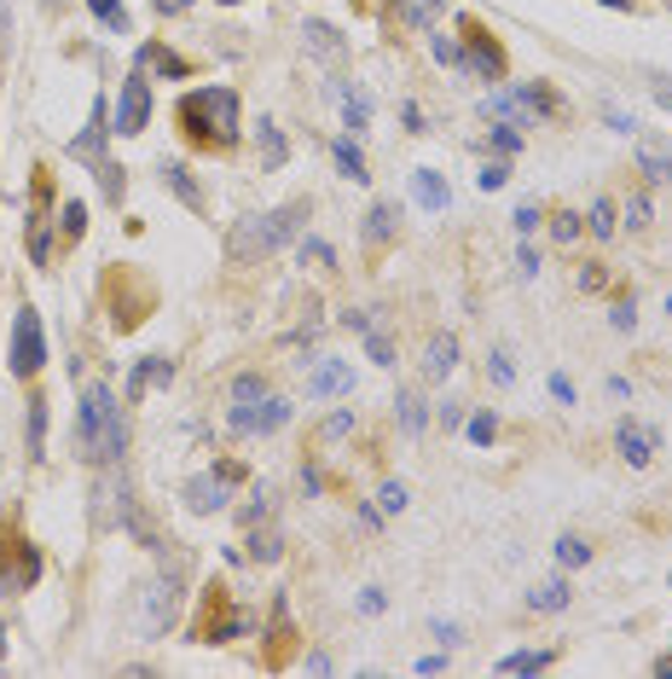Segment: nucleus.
<instances>
[{"instance_id":"nucleus-1","label":"nucleus","mask_w":672,"mask_h":679,"mask_svg":"<svg viewBox=\"0 0 672 679\" xmlns=\"http://www.w3.org/2000/svg\"><path fill=\"white\" fill-rule=\"evenodd\" d=\"M75 442H82V459L93 465H116L128 447V418L116 407L111 384H88L82 389V418H75Z\"/></svg>"},{"instance_id":"nucleus-2","label":"nucleus","mask_w":672,"mask_h":679,"mask_svg":"<svg viewBox=\"0 0 672 679\" xmlns=\"http://www.w3.org/2000/svg\"><path fill=\"white\" fill-rule=\"evenodd\" d=\"M302 221H307V197H296V204H278L267 215H250L238 233L226 239V256L232 262H267L278 244H291L302 233Z\"/></svg>"},{"instance_id":"nucleus-3","label":"nucleus","mask_w":672,"mask_h":679,"mask_svg":"<svg viewBox=\"0 0 672 679\" xmlns=\"http://www.w3.org/2000/svg\"><path fill=\"white\" fill-rule=\"evenodd\" d=\"M180 122H186L192 134L203 129L215 145L238 140V93L232 88H197V93L180 99Z\"/></svg>"},{"instance_id":"nucleus-4","label":"nucleus","mask_w":672,"mask_h":679,"mask_svg":"<svg viewBox=\"0 0 672 679\" xmlns=\"http://www.w3.org/2000/svg\"><path fill=\"white\" fill-rule=\"evenodd\" d=\"M41 361H47L41 314H35V308H18V314H12V372H18V377H35Z\"/></svg>"},{"instance_id":"nucleus-5","label":"nucleus","mask_w":672,"mask_h":679,"mask_svg":"<svg viewBox=\"0 0 672 679\" xmlns=\"http://www.w3.org/2000/svg\"><path fill=\"white\" fill-rule=\"evenodd\" d=\"M238 483H244V470L226 459V465H215V470L192 476V483H186V506H192V511H221V506H226V494L238 488Z\"/></svg>"},{"instance_id":"nucleus-6","label":"nucleus","mask_w":672,"mask_h":679,"mask_svg":"<svg viewBox=\"0 0 672 679\" xmlns=\"http://www.w3.org/2000/svg\"><path fill=\"white\" fill-rule=\"evenodd\" d=\"M174 604H180V575L163 569L157 581L145 587V604H140V627H145V634H163V627L174 621Z\"/></svg>"},{"instance_id":"nucleus-7","label":"nucleus","mask_w":672,"mask_h":679,"mask_svg":"<svg viewBox=\"0 0 672 679\" xmlns=\"http://www.w3.org/2000/svg\"><path fill=\"white\" fill-rule=\"evenodd\" d=\"M464 64H470L481 82H505V53H499V41L481 30V23H470L464 30Z\"/></svg>"},{"instance_id":"nucleus-8","label":"nucleus","mask_w":672,"mask_h":679,"mask_svg":"<svg viewBox=\"0 0 672 679\" xmlns=\"http://www.w3.org/2000/svg\"><path fill=\"white\" fill-rule=\"evenodd\" d=\"M284 418H291V401L262 395L255 407H232V430H244V436H267V430H278Z\"/></svg>"},{"instance_id":"nucleus-9","label":"nucleus","mask_w":672,"mask_h":679,"mask_svg":"<svg viewBox=\"0 0 672 679\" xmlns=\"http://www.w3.org/2000/svg\"><path fill=\"white\" fill-rule=\"evenodd\" d=\"M145 116H151V88L140 82V75H128L122 99H116V134H140Z\"/></svg>"},{"instance_id":"nucleus-10","label":"nucleus","mask_w":672,"mask_h":679,"mask_svg":"<svg viewBox=\"0 0 672 679\" xmlns=\"http://www.w3.org/2000/svg\"><path fill=\"white\" fill-rule=\"evenodd\" d=\"M487 111H493V116H516V122H528V116H551V111H557V99H551L546 88H516V93L493 99Z\"/></svg>"},{"instance_id":"nucleus-11","label":"nucleus","mask_w":672,"mask_h":679,"mask_svg":"<svg viewBox=\"0 0 672 679\" xmlns=\"http://www.w3.org/2000/svg\"><path fill=\"white\" fill-rule=\"evenodd\" d=\"M614 442H620V453H627V465H650L655 447H661V430H650V424H638V418H620Z\"/></svg>"},{"instance_id":"nucleus-12","label":"nucleus","mask_w":672,"mask_h":679,"mask_svg":"<svg viewBox=\"0 0 672 679\" xmlns=\"http://www.w3.org/2000/svg\"><path fill=\"white\" fill-rule=\"evenodd\" d=\"M411 197H418L424 210H447V204H452V192H447V181H441L435 169H418V174H411Z\"/></svg>"},{"instance_id":"nucleus-13","label":"nucleus","mask_w":672,"mask_h":679,"mask_svg":"<svg viewBox=\"0 0 672 679\" xmlns=\"http://www.w3.org/2000/svg\"><path fill=\"white\" fill-rule=\"evenodd\" d=\"M99 140H105V99H93V122H88V134L70 145V158H88V163H105L99 158Z\"/></svg>"},{"instance_id":"nucleus-14","label":"nucleus","mask_w":672,"mask_h":679,"mask_svg":"<svg viewBox=\"0 0 672 679\" xmlns=\"http://www.w3.org/2000/svg\"><path fill=\"white\" fill-rule=\"evenodd\" d=\"M343 389H354V372H348L343 361H325V366L314 372V395H343Z\"/></svg>"},{"instance_id":"nucleus-15","label":"nucleus","mask_w":672,"mask_h":679,"mask_svg":"<svg viewBox=\"0 0 672 679\" xmlns=\"http://www.w3.org/2000/svg\"><path fill=\"white\" fill-rule=\"evenodd\" d=\"M452 361H458V337H452V332H441V337L429 343V361H424V366H429V377H447V372H452Z\"/></svg>"},{"instance_id":"nucleus-16","label":"nucleus","mask_w":672,"mask_h":679,"mask_svg":"<svg viewBox=\"0 0 672 679\" xmlns=\"http://www.w3.org/2000/svg\"><path fill=\"white\" fill-rule=\"evenodd\" d=\"M568 598H574V587H568V581H539V587L528 592V604H533V610H562Z\"/></svg>"},{"instance_id":"nucleus-17","label":"nucleus","mask_w":672,"mask_h":679,"mask_svg":"<svg viewBox=\"0 0 672 679\" xmlns=\"http://www.w3.org/2000/svg\"><path fill=\"white\" fill-rule=\"evenodd\" d=\"M539 668H551V650H510L499 662V673H539Z\"/></svg>"},{"instance_id":"nucleus-18","label":"nucleus","mask_w":672,"mask_h":679,"mask_svg":"<svg viewBox=\"0 0 672 679\" xmlns=\"http://www.w3.org/2000/svg\"><path fill=\"white\" fill-rule=\"evenodd\" d=\"M336 169H343L348 181H371V174H366V158H359V145H354L348 134L336 140Z\"/></svg>"},{"instance_id":"nucleus-19","label":"nucleus","mask_w":672,"mask_h":679,"mask_svg":"<svg viewBox=\"0 0 672 679\" xmlns=\"http://www.w3.org/2000/svg\"><path fill=\"white\" fill-rule=\"evenodd\" d=\"M395 221H400V210H395V204H371V215H366V244L389 239V233H395Z\"/></svg>"},{"instance_id":"nucleus-20","label":"nucleus","mask_w":672,"mask_h":679,"mask_svg":"<svg viewBox=\"0 0 672 679\" xmlns=\"http://www.w3.org/2000/svg\"><path fill=\"white\" fill-rule=\"evenodd\" d=\"M140 70H157V75H186V64H180L169 47H145L140 53Z\"/></svg>"},{"instance_id":"nucleus-21","label":"nucleus","mask_w":672,"mask_h":679,"mask_svg":"<svg viewBox=\"0 0 672 679\" xmlns=\"http://www.w3.org/2000/svg\"><path fill=\"white\" fill-rule=\"evenodd\" d=\"M307 47H314V53H325V59H336V53H343V41H336V30H330V23H307Z\"/></svg>"},{"instance_id":"nucleus-22","label":"nucleus","mask_w":672,"mask_h":679,"mask_svg":"<svg viewBox=\"0 0 672 679\" xmlns=\"http://www.w3.org/2000/svg\"><path fill=\"white\" fill-rule=\"evenodd\" d=\"M262 395H267V384H262V377H255V372H244L238 384H232V407H255V401H262Z\"/></svg>"},{"instance_id":"nucleus-23","label":"nucleus","mask_w":672,"mask_h":679,"mask_svg":"<svg viewBox=\"0 0 672 679\" xmlns=\"http://www.w3.org/2000/svg\"><path fill=\"white\" fill-rule=\"evenodd\" d=\"M169 361H140V372H134V395H145L151 384H169Z\"/></svg>"},{"instance_id":"nucleus-24","label":"nucleus","mask_w":672,"mask_h":679,"mask_svg":"<svg viewBox=\"0 0 672 679\" xmlns=\"http://www.w3.org/2000/svg\"><path fill=\"white\" fill-rule=\"evenodd\" d=\"M586 558H591V546H586V540H574V535H562V540H557V564H562V569H580Z\"/></svg>"},{"instance_id":"nucleus-25","label":"nucleus","mask_w":672,"mask_h":679,"mask_svg":"<svg viewBox=\"0 0 672 679\" xmlns=\"http://www.w3.org/2000/svg\"><path fill=\"white\" fill-rule=\"evenodd\" d=\"M30 453H47V401H30Z\"/></svg>"},{"instance_id":"nucleus-26","label":"nucleus","mask_w":672,"mask_h":679,"mask_svg":"<svg viewBox=\"0 0 672 679\" xmlns=\"http://www.w3.org/2000/svg\"><path fill=\"white\" fill-rule=\"evenodd\" d=\"M255 134H262V158H267V169H278V163H284V140H278V129H273V122H255Z\"/></svg>"},{"instance_id":"nucleus-27","label":"nucleus","mask_w":672,"mask_h":679,"mask_svg":"<svg viewBox=\"0 0 672 679\" xmlns=\"http://www.w3.org/2000/svg\"><path fill=\"white\" fill-rule=\"evenodd\" d=\"M638 163H643V174H650V181H666V174H672V158H666V151H655V145H643Z\"/></svg>"},{"instance_id":"nucleus-28","label":"nucleus","mask_w":672,"mask_h":679,"mask_svg":"<svg viewBox=\"0 0 672 679\" xmlns=\"http://www.w3.org/2000/svg\"><path fill=\"white\" fill-rule=\"evenodd\" d=\"M250 551H255V558H262V564H278V535H273V528H255V540H250Z\"/></svg>"},{"instance_id":"nucleus-29","label":"nucleus","mask_w":672,"mask_h":679,"mask_svg":"<svg viewBox=\"0 0 672 679\" xmlns=\"http://www.w3.org/2000/svg\"><path fill=\"white\" fill-rule=\"evenodd\" d=\"M343 99H348V140H359V134H366V99H359L354 88Z\"/></svg>"},{"instance_id":"nucleus-30","label":"nucleus","mask_w":672,"mask_h":679,"mask_svg":"<svg viewBox=\"0 0 672 679\" xmlns=\"http://www.w3.org/2000/svg\"><path fill=\"white\" fill-rule=\"evenodd\" d=\"M93 7V18H105L111 30H128V12H122V0H88Z\"/></svg>"},{"instance_id":"nucleus-31","label":"nucleus","mask_w":672,"mask_h":679,"mask_svg":"<svg viewBox=\"0 0 672 679\" xmlns=\"http://www.w3.org/2000/svg\"><path fill=\"white\" fill-rule=\"evenodd\" d=\"M366 355H371L377 366H389V361H395V343L383 337V332H371V325H366Z\"/></svg>"},{"instance_id":"nucleus-32","label":"nucleus","mask_w":672,"mask_h":679,"mask_svg":"<svg viewBox=\"0 0 672 679\" xmlns=\"http://www.w3.org/2000/svg\"><path fill=\"white\" fill-rule=\"evenodd\" d=\"M400 424H406L411 436L424 430V401H418V395H400Z\"/></svg>"},{"instance_id":"nucleus-33","label":"nucleus","mask_w":672,"mask_h":679,"mask_svg":"<svg viewBox=\"0 0 672 679\" xmlns=\"http://www.w3.org/2000/svg\"><path fill=\"white\" fill-rule=\"evenodd\" d=\"M586 226H591L598 239H614V204H598V210L586 215Z\"/></svg>"},{"instance_id":"nucleus-34","label":"nucleus","mask_w":672,"mask_h":679,"mask_svg":"<svg viewBox=\"0 0 672 679\" xmlns=\"http://www.w3.org/2000/svg\"><path fill=\"white\" fill-rule=\"evenodd\" d=\"M493 436H499V424H493V413H476V418H470V442H476V447H487V442H493Z\"/></svg>"},{"instance_id":"nucleus-35","label":"nucleus","mask_w":672,"mask_h":679,"mask_svg":"<svg viewBox=\"0 0 672 679\" xmlns=\"http://www.w3.org/2000/svg\"><path fill=\"white\" fill-rule=\"evenodd\" d=\"M163 174H169V186H174L180 197H186V204H192V210H197V192H192V181H186V169H180V163H169Z\"/></svg>"},{"instance_id":"nucleus-36","label":"nucleus","mask_w":672,"mask_h":679,"mask_svg":"<svg viewBox=\"0 0 672 679\" xmlns=\"http://www.w3.org/2000/svg\"><path fill=\"white\" fill-rule=\"evenodd\" d=\"M82 226H88V210L82 204H64V239H82Z\"/></svg>"},{"instance_id":"nucleus-37","label":"nucleus","mask_w":672,"mask_h":679,"mask_svg":"<svg viewBox=\"0 0 672 679\" xmlns=\"http://www.w3.org/2000/svg\"><path fill=\"white\" fill-rule=\"evenodd\" d=\"M551 233H557L562 244H574V239H580V215H557V221H551Z\"/></svg>"},{"instance_id":"nucleus-38","label":"nucleus","mask_w":672,"mask_h":679,"mask_svg":"<svg viewBox=\"0 0 672 679\" xmlns=\"http://www.w3.org/2000/svg\"><path fill=\"white\" fill-rule=\"evenodd\" d=\"M377 499H383V511H406V488H400V483H383Z\"/></svg>"},{"instance_id":"nucleus-39","label":"nucleus","mask_w":672,"mask_h":679,"mask_svg":"<svg viewBox=\"0 0 672 679\" xmlns=\"http://www.w3.org/2000/svg\"><path fill=\"white\" fill-rule=\"evenodd\" d=\"M429 47H435V59H441V64H464V53H458L447 36H429Z\"/></svg>"},{"instance_id":"nucleus-40","label":"nucleus","mask_w":672,"mask_h":679,"mask_svg":"<svg viewBox=\"0 0 672 679\" xmlns=\"http://www.w3.org/2000/svg\"><path fill=\"white\" fill-rule=\"evenodd\" d=\"M302 256H307V262H319V267H330V262H336V256H330V244H319V239H307Z\"/></svg>"},{"instance_id":"nucleus-41","label":"nucleus","mask_w":672,"mask_h":679,"mask_svg":"<svg viewBox=\"0 0 672 679\" xmlns=\"http://www.w3.org/2000/svg\"><path fill=\"white\" fill-rule=\"evenodd\" d=\"M493 145H499V151H522V134L505 129V122H499V129H493Z\"/></svg>"},{"instance_id":"nucleus-42","label":"nucleus","mask_w":672,"mask_h":679,"mask_svg":"<svg viewBox=\"0 0 672 679\" xmlns=\"http://www.w3.org/2000/svg\"><path fill=\"white\" fill-rule=\"evenodd\" d=\"M533 226H539V210H533V204H522V210H516V233H522V239H528V233H533Z\"/></svg>"},{"instance_id":"nucleus-43","label":"nucleus","mask_w":672,"mask_h":679,"mask_svg":"<svg viewBox=\"0 0 672 679\" xmlns=\"http://www.w3.org/2000/svg\"><path fill=\"white\" fill-rule=\"evenodd\" d=\"M614 325H620V332H632V325H638V308H632V302H620V308H614Z\"/></svg>"},{"instance_id":"nucleus-44","label":"nucleus","mask_w":672,"mask_h":679,"mask_svg":"<svg viewBox=\"0 0 672 679\" xmlns=\"http://www.w3.org/2000/svg\"><path fill=\"white\" fill-rule=\"evenodd\" d=\"M354 430V418L348 413H336V418H325V436H348Z\"/></svg>"},{"instance_id":"nucleus-45","label":"nucleus","mask_w":672,"mask_h":679,"mask_svg":"<svg viewBox=\"0 0 672 679\" xmlns=\"http://www.w3.org/2000/svg\"><path fill=\"white\" fill-rule=\"evenodd\" d=\"M551 395H557V401H568V407H574V384H568V377H562V372L551 377Z\"/></svg>"},{"instance_id":"nucleus-46","label":"nucleus","mask_w":672,"mask_h":679,"mask_svg":"<svg viewBox=\"0 0 672 679\" xmlns=\"http://www.w3.org/2000/svg\"><path fill=\"white\" fill-rule=\"evenodd\" d=\"M359 610L377 616V610H383V592H377V587H366V592H359Z\"/></svg>"},{"instance_id":"nucleus-47","label":"nucleus","mask_w":672,"mask_h":679,"mask_svg":"<svg viewBox=\"0 0 672 679\" xmlns=\"http://www.w3.org/2000/svg\"><path fill=\"white\" fill-rule=\"evenodd\" d=\"M400 122H406L411 134H418V129H424V111H418V105H400Z\"/></svg>"},{"instance_id":"nucleus-48","label":"nucleus","mask_w":672,"mask_h":679,"mask_svg":"<svg viewBox=\"0 0 672 679\" xmlns=\"http://www.w3.org/2000/svg\"><path fill=\"white\" fill-rule=\"evenodd\" d=\"M481 186H487V192H499V186H505V169H499V163H493V169H481Z\"/></svg>"},{"instance_id":"nucleus-49","label":"nucleus","mask_w":672,"mask_h":679,"mask_svg":"<svg viewBox=\"0 0 672 679\" xmlns=\"http://www.w3.org/2000/svg\"><path fill=\"white\" fill-rule=\"evenodd\" d=\"M151 7H157V12H169V18H174V12H186L192 0H151Z\"/></svg>"},{"instance_id":"nucleus-50","label":"nucleus","mask_w":672,"mask_h":679,"mask_svg":"<svg viewBox=\"0 0 672 679\" xmlns=\"http://www.w3.org/2000/svg\"><path fill=\"white\" fill-rule=\"evenodd\" d=\"M655 99H661V105H672V82H655Z\"/></svg>"},{"instance_id":"nucleus-51","label":"nucleus","mask_w":672,"mask_h":679,"mask_svg":"<svg viewBox=\"0 0 672 679\" xmlns=\"http://www.w3.org/2000/svg\"><path fill=\"white\" fill-rule=\"evenodd\" d=\"M655 673H672V657H661V662H655Z\"/></svg>"},{"instance_id":"nucleus-52","label":"nucleus","mask_w":672,"mask_h":679,"mask_svg":"<svg viewBox=\"0 0 672 679\" xmlns=\"http://www.w3.org/2000/svg\"><path fill=\"white\" fill-rule=\"evenodd\" d=\"M0 53H7V18H0Z\"/></svg>"},{"instance_id":"nucleus-53","label":"nucleus","mask_w":672,"mask_h":679,"mask_svg":"<svg viewBox=\"0 0 672 679\" xmlns=\"http://www.w3.org/2000/svg\"><path fill=\"white\" fill-rule=\"evenodd\" d=\"M221 7H238V0H221Z\"/></svg>"},{"instance_id":"nucleus-54","label":"nucleus","mask_w":672,"mask_h":679,"mask_svg":"<svg viewBox=\"0 0 672 679\" xmlns=\"http://www.w3.org/2000/svg\"><path fill=\"white\" fill-rule=\"evenodd\" d=\"M666 314H672V296H666Z\"/></svg>"}]
</instances>
